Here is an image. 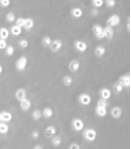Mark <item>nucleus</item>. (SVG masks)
<instances>
[{
    "label": "nucleus",
    "mask_w": 131,
    "mask_h": 149,
    "mask_svg": "<svg viewBox=\"0 0 131 149\" xmlns=\"http://www.w3.org/2000/svg\"><path fill=\"white\" fill-rule=\"evenodd\" d=\"M95 113H96L97 116L99 117H105L107 114V109L106 108H99L96 107L95 108Z\"/></svg>",
    "instance_id": "24"
},
{
    "label": "nucleus",
    "mask_w": 131,
    "mask_h": 149,
    "mask_svg": "<svg viewBox=\"0 0 131 149\" xmlns=\"http://www.w3.org/2000/svg\"><path fill=\"white\" fill-rule=\"evenodd\" d=\"M63 84L67 87L71 86V85L73 84V78L71 76H65L64 78H63Z\"/></svg>",
    "instance_id": "27"
},
{
    "label": "nucleus",
    "mask_w": 131,
    "mask_h": 149,
    "mask_svg": "<svg viewBox=\"0 0 131 149\" xmlns=\"http://www.w3.org/2000/svg\"><path fill=\"white\" fill-rule=\"evenodd\" d=\"M94 52H95V56L97 57H102L105 54V52H106V48L103 46H98L95 48Z\"/></svg>",
    "instance_id": "18"
},
{
    "label": "nucleus",
    "mask_w": 131,
    "mask_h": 149,
    "mask_svg": "<svg viewBox=\"0 0 131 149\" xmlns=\"http://www.w3.org/2000/svg\"><path fill=\"white\" fill-rule=\"evenodd\" d=\"M0 122H1V117H0Z\"/></svg>",
    "instance_id": "46"
},
{
    "label": "nucleus",
    "mask_w": 131,
    "mask_h": 149,
    "mask_svg": "<svg viewBox=\"0 0 131 149\" xmlns=\"http://www.w3.org/2000/svg\"><path fill=\"white\" fill-rule=\"evenodd\" d=\"M110 114L114 119H118L122 115V109L120 107H113L110 111Z\"/></svg>",
    "instance_id": "16"
},
{
    "label": "nucleus",
    "mask_w": 131,
    "mask_h": 149,
    "mask_svg": "<svg viewBox=\"0 0 131 149\" xmlns=\"http://www.w3.org/2000/svg\"><path fill=\"white\" fill-rule=\"evenodd\" d=\"M0 117H1V122L6 123V124L12 120V114L8 111H2L0 113Z\"/></svg>",
    "instance_id": "11"
},
{
    "label": "nucleus",
    "mask_w": 131,
    "mask_h": 149,
    "mask_svg": "<svg viewBox=\"0 0 131 149\" xmlns=\"http://www.w3.org/2000/svg\"><path fill=\"white\" fill-rule=\"evenodd\" d=\"M27 63H28V59H27L26 57H21L16 61V63H15V68L16 70L19 72H22L26 69L27 67Z\"/></svg>",
    "instance_id": "2"
},
{
    "label": "nucleus",
    "mask_w": 131,
    "mask_h": 149,
    "mask_svg": "<svg viewBox=\"0 0 131 149\" xmlns=\"http://www.w3.org/2000/svg\"><path fill=\"white\" fill-rule=\"evenodd\" d=\"M9 32H11V34L15 35V37H17V35H20L22 33V28L17 26V25H12L9 29Z\"/></svg>",
    "instance_id": "20"
},
{
    "label": "nucleus",
    "mask_w": 131,
    "mask_h": 149,
    "mask_svg": "<svg viewBox=\"0 0 131 149\" xmlns=\"http://www.w3.org/2000/svg\"><path fill=\"white\" fill-rule=\"evenodd\" d=\"M68 67H69V70H70L71 72L75 73V72H77L78 70H79V68H80L79 61H77V59H73V61H71L70 63H69Z\"/></svg>",
    "instance_id": "15"
},
{
    "label": "nucleus",
    "mask_w": 131,
    "mask_h": 149,
    "mask_svg": "<svg viewBox=\"0 0 131 149\" xmlns=\"http://www.w3.org/2000/svg\"><path fill=\"white\" fill-rule=\"evenodd\" d=\"M100 97H101V99L107 101V100L110 99V97H111V91L109 90V89H106V88L101 89L100 90Z\"/></svg>",
    "instance_id": "17"
},
{
    "label": "nucleus",
    "mask_w": 131,
    "mask_h": 149,
    "mask_svg": "<svg viewBox=\"0 0 131 149\" xmlns=\"http://www.w3.org/2000/svg\"><path fill=\"white\" fill-rule=\"evenodd\" d=\"M114 90H115L116 93H121L122 91H123V87L120 85L119 82H116L115 84H114Z\"/></svg>",
    "instance_id": "36"
},
{
    "label": "nucleus",
    "mask_w": 131,
    "mask_h": 149,
    "mask_svg": "<svg viewBox=\"0 0 131 149\" xmlns=\"http://www.w3.org/2000/svg\"><path fill=\"white\" fill-rule=\"evenodd\" d=\"M31 116H32V119L34 121H38V120H40V119H41L42 113H41L40 110L36 109V110H34V111L32 112V115H31Z\"/></svg>",
    "instance_id": "25"
},
{
    "label": "nucleus",
    "mask_w": 131,
    "mask_h": 149,
    "mask_svg": "<svg viewBox=\"0 0 131 149\" xmlns=\"http://www.w3.org/2000/svg\"><path fill=\"white\" fill-rule=\"evenodd\" d=\"M51 41H52L51 37L46 35V37L42 38V46H45V48H48V46H50V44H51Z\"/></svg>",
    "instance_id": "28"
},
{
    "label": "nucleus",
    "mask_w": 131,
    "mask_h": 149,
    "mask_svg": "<svg viewBox=\"0 0 131 149\" xmlns=\"http://www.w3.org/2000/svg\"><path fill=\"white\" fill-rule=\"evenodd\" d=\"M20 108L22 109V111H28L31 108V101L27 98L20 101Z\"/></svg>",
    "instance_id": "14"
},
{
    "label": "nucleus",
    "mask_w": 131,
    "mask_h": 149,
    "mask_svg": "<svg viewBox=\"0 0 131 149\" xmlns=\"http://www.w3.org/2000/svg\"><path fill=\"white\" fill-rule=\"evenodd\" d=\"M118 82L120 83L122 87L124 88H129L130 85H131V79L129 74H124V76L120 77V79L118 80Z\"/></svg>",
    "instance_id": "8"
},
{
    "label": "nucleus",
    "mask_w": 131,
    "mask_h": 149,
    "mask_svg": "<svg viewBox=\"0 0 131 149\" xmlns=\"http://www.w3.org/2000/svg\"><path fill=\"white\" fill-rule=\"evenodd\" d=\"M9 131V126L6 123L0 122V134H7Z\"/></svg>",
    "instance_id": "26"
},
{
    "label": "nucleus",
    "mask_w": 131,
    "mask_h": 149,
    "mask_svg": "<svg viewBox=\"0 0 131 149\" xmlns=\"http://www.w3.org/2000/svg\"><path fill=\"white\" fill-rule=\"evenodd\" d=\"M10 5V0H0V6L1 7H8Z\"/></svg>",
    "instance_id": "38"
},
{
    "label": "nucleus",
    "mask_w": 131,
    "mask_h": 149,
    "mask_svg": "<svg viewBox=\"0 0 131 149\" xmlns=\"http://www.w3.org/2000/svg\"><path fill=\"white\" fill-rule=\"evenodd\" d=\"M96 107H99V108H107V101L103 99H99L97 101V106Z\"/></svg>",
    "instance_id": "33"
},
{
    "label": "nucleus",
    "mask_w": 131,
    "mask_h": 149,
    "mask_svg": "<svg viewBox=\"0 0 131 149\" xmlns=\"http://www.w3.org/2000/svg\"><path fill=\"white\" fill-rule=\"evenodd\" d=\"M78 101H79V103L81 104V105L88 106L90 103H91V97L86 93L80 94L79 97H78Z\"/></svg>",
    "instance_id": "4"
},
{
    "label": "nucleus",
    "mask_w": 131,
    "mask_h": 149,
    "mask_svg": "<svg viewBox=\"0 0 131 149\" xmlns=\"http://www.w3.org/2000/svg\"><path fill=\"white\" fill-rule=\"evenodd\" d=\"M9 34L10 32L8 28H6V27H1V28H0V39L6 40V38H8Z\"/></svg>",
    "instance_id": "22"
},
{
    "label": "nucleus",
    "mask_w": 131,
    "mask_h": 149,
    "mask_svg": "<svg viewBox=\"0 0 131 149\" xmlns=\"http://www.w3.org/2000/svg\"><path fill=\"white\" fill-rule=\"evenodd\" d=\"M90 14H91L92 16H94V17H95V16H97V15L99 14V11H98L97 9H95V8H94V9H92L91 11H90Z\"/></svg>",
    "instance_id": "40"
},
{
    "label": "nucleus",
    "mask_w": 131,
    "mask_h": 149,
    "mask_svg": "<svg viewBox=\"0 0 131 149\" xmlns=\"http://www.w3.org/2000/svg\"><path fill=\"white\" fill-rule=\"evenodd\" d=\"M2 73H3V67H2V66L0 65V74H1Z\"/></svg>",
    "instance_id": "44"
},
{
    "label": "nucleus",
    "mask_w": 131,
    "mask_h": 149,
    "mask_svg": "<svg viewBox=\"0 0 131 149\" xmlns=\"http://www.w3.org/2000/svg\"><path fill=\"white\" fill-rule=\"evenodd\" d=\"M6 20H7L8 22H14V21H15V14H14L13 12H8V13L6 14Z\"/></svg>",
    "instance_id": "32"
},
{
    "label": "nucleus",
    "mask_w": 131,
    "mask_h": 149,
    "mask_svg": "<svg viewBox=\"0 0 131 149\" xmlns=\"http://www.w3.org/2000/svg\"><path fill=\"white\" fill-rule=\"evenodd\" d=\"M63 46V43H62V40L60 39H54L51 41V44H50V48L53 52H58L61 50Z\"/></svg>",
    "instance_id": "5"
},
{
    "label": "nucleus",
    "mask_w": 131,
    "mask_h": 149,
    "mask_svg": "<svg viewBox=\"0 0 131 149\" xmlns=\"http://www.w3.org/2000/svg\"><path fill=\"white\" fill-rule=\"evenodd\" d=\"M6 46H7V42H6V40L0 39V50H5Z\"/></svg>",
    "instance_id": "39"
},
{
    "label": "nucleus",
    "mask_w": 131,
    "mask_h": 149,
    "mask_svg": "<svg viewBox=\"0 0 131 149\" xmlns=\"http://www.w3.org/2000/svg\"><path fill=\"white\" fill-rule=\"evenodd\" d=\"M127 31H130V22L127 23Z\"/></svg>",
    "instance_id": "45"
},
{
    "label": "nucleus",
    "mask_w": 131,
    "mask_h": 149,
    "mask_svg": "<svg viewBox=\"0 0 131 149\" xmlns=\"http://www.w3.org/2000/svg\"><path fill=\"white\" fill-rule=\"evenodd\" d=\"M103 3H104V1H103V0H92V5L94 6L95 9H97V8H100L101 6L103 5Z\"/></svg>",
    "instance_id": "31"
},
{
    "label": "nucleus",
    "mask_w": 131,
    "mask_h": 149,
    "mask_svg": "<svg viewBox=\"0 0 131 149\" xmlns=\"http://www.w3.org/2000/svg\"><path fill=\"white\" fill-rule=\"evenodd\" d=\"M39 137V132L38 131H33L32 132V138L33 139H37Z\"/></svg>",
    "instance_id": "42"
},
{
    "label": "nucleus",
    "mask_w": 131,
    "mask_h": 149,
    "mask_svg": "<svg viewBox=\"0 0 131 149\" xmlns=\"http://www.w3.org/2000/svg\"><path fill=\"white\" fill-rule=\"evenodd\" d=\"M103 33H104V37H106L107 39H112L114 37V30L110 26L104 27L103 28Z\"/></svg>",
    "instance_id": "13"
},
{
    "label": "nucleus",
    "mask_w": 131,
    "mask_h": 149,
    "mask_svg": "<svg viewBox=\"0 0 131 149\" xmlns=\"http://www.w3.org/2000/svg\"><path fill=\"white\" fill-rule=\"evenodd\" d=\"M16 20V24L15 25H17V26L19 27H24V23H25V18H23V17H19L17 19H15Z\"/></svg>",
    "instance_id": "34"
},
{
    "label": "nucleus",
    "mask_w": 131,
    "mask_h": 149,
    "mask_svg": "<svg viewBox=\"0 0 131 149\" xmlns=\"http://www.w3.org/2000/svg\"><path fill=\"white\" fill-rule=\"evenodd\" d=\"M34 26V20L32 18H25V23H24V28L26 30H30Z\"/></svg>",
    "instance_id": "23"
},
{
    "label": "nucleus",
    "mask_w": 131,
    "mask_h": 149,
    "mask_svg": "<svg viewBox=\"0 0 131 149\" xmlns=\"http://www.w3.org/2000/svg\"><path fill=\"white\" fill-rule=\"evenodd\" d=\"M69 149H80V146L77 143H72L69 146Z\"/></svg>",
    "instance_id": "41"
},
{
    "label": "nucleus",
    "mask_w": 131,
    "mask_h": 149,
    "mask_svg": "<svg viewBox=\"0 0 131 149\" xmlns=\"http://www.w3.org/2000/svg\"><path fill=\"white\" fill-rule=\"evenodd\" d=\"M105 3H106L107 7H109V8H113L114 6L116 5V1H115V0H107Z\"/></svg>",
    "instance_id": "37"
},
{
    "label": "nucleus",
    "mask_w": 131,
    "mask_h": 149,
    "mask_svg": "<svg viewBox=\"0 0 131 149\" xmlns=\"http://www.w3.org/2000/svg\"><path fill=\"white\" fill-rule=\"evenodd\" d=\"M92 30H93L94 35L97 38H98V39H103V38H104V33H103V27L101 26V25L95 24L94 26H93V28H92Z\"/></svg>",
    "instance_id": "7"
},
{
    "label": "nucleus",
    "mask_w": 131,
    "mask_h": 149,
    "mask_svg": "<svg viewBox=\"0 0 131 149\" xmlns=\"http://www.w3.org/2000/svg\"><path fill=\"white\" fill-rule=\"evenodd\" d=\"M120 24V16L117 15V14H114V15H111L110 17L107 19V26L113 27L117 26V25Z\"/></svg>",
    "instance_id": "3"
},
{
    "label": "nucleus",
    "mask_w": 131,
    "mask_h": 149,
    "mask_svg": "<svg viewBox=\"0 0 131 149\" xmlns=\"http://www.w3.org/2000/svg\"><path fill=\"white\" fill-rule=\"evenodd\" d=\"M18 44L21 48H26L27 46H29V42H28V40H26V39H20L18 42Z\"/></svg>",
    "instance_id": "35"
},
{
    "label": "nucleus",
    "mask_w": 131,
    "mask_h": 149,
    "mask_svg": "<svg viewBox=\"0 0 131 149\" xmlns=\"http://www.w3.org/2000/svg\"><path fill=\"white\" fill-rule=\"evenodd\" d=\"M41 113H42V116H43L44 118H46V119H49V118H51V117L53 116V110H52L51 108H49V107L44 108L43 111H41Z\"/></svg>",
    "instance_id": "21"
},
{
    "label": "nucleus",
    "mask_w": 131,
    "mask_h": 149,
    "mask_svg": "<svg viewBox=\"0 0 131 149\" xmlns=\"http://www.w3.org/2000/svg\"><path fill=\"white\" fill-rule=\"evenodd\" d=\"M72 127L75 131L79 132V131H82L84 129V122L79 118H75L73 119L72 121Z\"/></svg>",
    "instance_id": "6"
},
{
    "label": "nucleus",
    "mask_w": 131,
    "mask_h": 149,
    "mask_svg": "<svg viewBox=\"0 0 131 149\" xmlns=\"http://www.w3.org/2000/svg\"><path fill=\"white\" fill-rule=\"evenodd\" d=\"M71 15H72V17H74V18H80L82 15H83V11H82L81 8L75 7L71 10Z\"/></svg>",
    "instance_id": "19"
},
{
    "label": "nucleus",
    "mask_w": 131,
    "mask_h": 149,
    "mask_svg": "<svg viewBox=\"0 0 131 149\" xmlns=\"http://www.w3.org/2000/svg\"><path fill=\"white\" fill-rule=\"evenodd\" d=\"M57 133V129L55 126L50 125V126L46 127V129L44 130V134L47 138H52L53 136H55Z\"/></svg>",
    "instance_id": "9"
},
{
    "label": "nucleus",
    "mask_w": 131,
    "mask_h": 149,
    "mask_svg": "<svg viewBox=\"0 0 131 149\" xmlns=\"http://www.w3.org/2000/svg\"><path fill=\"white\" fill-rule=\"evenodd\" d=\"M51 142H52V144H53L54 146H59L61 143H62V139H61V137L60 136H53L52 137V139H51Z\"/></svg>",
    "instance_id": "29"
},
{
    "label": "nucleus",
    "mask_w": 131,
    "mask_h": 149,
    "mask_svg": "<svg viewBox=\"0 0 131 149\" xmlns=\"http://www.w3.org/2000/svg\"><path fill=\"white\" fill-rule=\"evenodd\" d=\"M83 137L85 140L87 141H94L97 137V132L95 129H92V128H86L85 130L83 131Z\"/></svg>",
    "instance_id": "1"
},
{
    "label": "nucleus",
    "mask_w": 131,
    "mask_h": 149,
    "mask_svg": "<svg viewBox=\"0 0 131 149\" xmlns=\"http://www.w3.org/2000/svg\"><path fill=\"white\" fill-rule=\"evenodd\" d=\"M74 46L78 52H84L87 50V43L85 41H82V40H76L74 42Z\"/></svg>",
    "instance_id": "10"
},
{
    "label": "nucleus",
    "mask_w": 131,
    "mask_h": 149,
    "mask_svg": "<svg viewBox=\"0 0 131 149\" xmlns=\"http://www.w3.org/2000/svg\"><path fill=\"white\" fill-rule=\"evenodd\" d=\"M14 54V46H7L5 48V54L7 57H11Z\"/></svg>",
    "instance_id": "30"
},
{
    "label": "nucleus",
    "mask_w": 131,
    "mask_h": 149,
    "mask_svg": "<svg viewBox=\"0 0 131 149\" xmlns=\"http://www.w3.org/2000/svg\"><path fill=\"white\" fill-rule=\"evenodd\" d=\"M33 149H43V147H42L41 145H35L34 147H33Z\"/></svg>",
    "instance_id": "43"
},
{
    "label": "nucleus",
    "mask_w": 131,
    "mask_h": 149,
    "mask_svg": "<svg viewBox=\"0 0 131 149\" xmlns=\"http://www.w3.org/2000/svg\"><path fill=\"white\" fill-rule=\"evenodd\" d=\"M15 98L16 100H18L19 102L22 101V100L26 99L27 98V93L24 89H18L17 91L15 92Z\"/></svg>",
    "instance_id": "12"
}]
</instances>
